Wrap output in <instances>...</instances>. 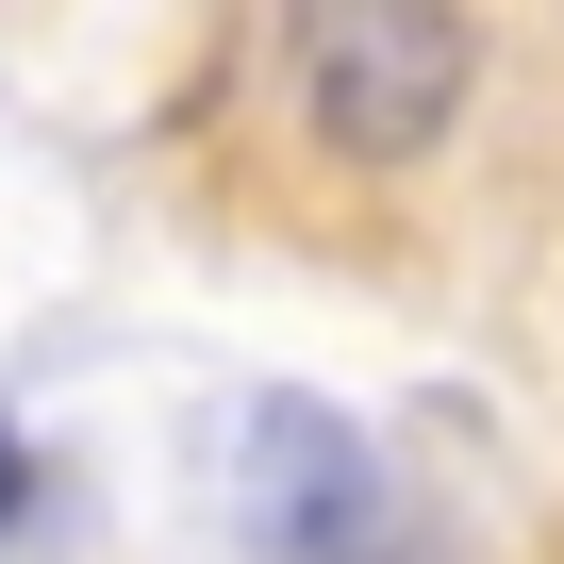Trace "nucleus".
<instances>
[{"label": "nucleus", "instance_id": "obj_1", "mask_svg": "<svg viewBox=\"0 0 564 564\" xmlns=\"http://www.w3.org/2000/svg\"><path fill=\"white\" fill-rule=\"evenodd\" d=\"M465 18H432V0H333V18L300 34V100H316V133L333 150H366V166H415L448 117H465Z\"/></svg>", "mask_w": 564, "mask_h": 564}, {"label": "nucleus", "instance_id": "obj_2", "mask_svg": "<svg viewBox=\"0 0 564 564\" xmlns=\"http://www.w3.org/2000/svg\"><path fill=\"white\" fill-rule=\"evenodd\" d=\"M232 514H249L265 564H366L382 547V465L316 399H249L232 415Z\"/></svg>", "mask_w": 564, "mask_h": 564}, {"label": "nucleus", "instance_id": "obj_3", "mask_svg": "<svg viewBox=\"0 0 564 564\" xmlns=\"http://www.w3.org/2000/svg\"><path fill=\"white\" fill-rule=\"evenodd\" d=\"M18 514H34V448L0 432V531H18Z\"/></svg>", "mask_w": 564, "mask_h": 564}]
</instances>
